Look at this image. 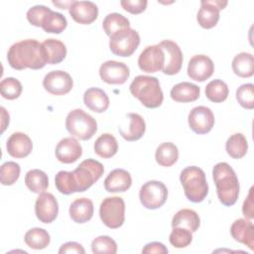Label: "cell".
<instances>
[{
	"mask_svg": "<svg viewBox=\"0 0 254 254\" xmlns=\"http://www.w3.org/2000/svg\"><path fill=\"white\" fill-rule=\"evenodd\" d=\"M103 165L93 159L82 161L71 172L60 171L55 178L58 190L64 194L82 192L88 190L103 175Z\"/></svg>",
	"mask_w": 254,
	"mask_h": 254,
	"instance_id": "6da1fadb",
	"label": "cell"
},
{
	"mask_svg": "<svg viewBox=\"0 0 254 254\" xmlns=\"http://www.w3.org/2000/svg\"><path fill=\"white\" fill-rule=\"evenodd\" d=\"M7 61L10 66L17 70L25 68L40 69L48 64L43 44L34 39H27L13 44L7 53Z\"/></svg>",
	"mask_w": 254,
	"mask_h": 254,
	"instance_id": "7a4b0ae2",
	"label": "cell"
},
{
	"mask_svg": "<svg viewBox=\"0 0 254 254\" xmlns=\"http://www.w3.org/2000/svg\"><path fill=\"white\" fill-rule=\"evenodd\" d=\"M212 178L219 201L225 206L233 205L239 195V182L234 170L225 162L217 163L212 169Z\"/></svg>",
	"mask_w": 254,
	"mask_h": 254,
	"instance_id": "3957f363",
	"label": "cell"
},
{
	"mask_svg": "<svg viewBox=\"0 0 254 254\" xmlns=\"http://www.w3.org/2000/svg\"><path fill=\"white\" fill-rule=\"evenodd\" d=\"M129 89L131 94L147 108H157L163 103L164 94L159 79L155 76L138 75L131 82Z\"/></svg>",
	"mask_w": 254,
	"mask_h": 254,
	"instance_id": "277c9868",
	"label": "cell"
},
{
	"mask_svg": "<svg viewBox=\"0 0 254 254\" xmlns=\"http://www.w3.org/2000/svg\"><path fill=\"white\" fill-rule=\"evenodd\" d=\"M185 195L192 202H201L208 193V185L204 172L195 166L185 168L180 175Z\"/></svg>",
	"mask_w": 254,
	"mask_h": 254,
	"instance_id": "5b68a950",
	"label": "cell"
},
{
	"mask_svg": "<svg viewBox=\"0 0 254 254\" xmlns=\"http://www.w3.org/2000/svg\"><path fill=\"white\" fill-rule=\"evenodd\" d=\"M65 128L74 138L89 140L97 131L95 119L82 109L71 110L65 118Z\"/></svg>",
	"mask_w": 254,
	"mask_h": 254,
	"instance_id": "8992f818",
	"label": "cell"
},
{
	"mask_svg": "<svg viewBox=\"0 0 254 254\" xmlns=\"http://www.w3.org/2000/svg\"><path fill=\"white\" fill-rule=\"evenodd\" d=\"M101 221L109 228L116 229L122 226L125 220V202L120 196L105 197L99 207Z\"/></svg>",
	"mask_w": 254,
	"mask_h": 254,
	"instance_id": "52a82bcc",
	"label": "cell"
},
{
	"mask_svg": "<svg viewBox=\"0 0 254 254\" xmlns=\"http://www.w3.org/2000/svg\"><path fill=\"white\" fill-rule=\"evenodd\" d=\"M140 44L138 32L132 28L121 30L110 37V51L119 57H130L137 50Z\"/></svg>",
	"mask_w": 254,
	"mask_h": 254,
	"instance_id": "ba28073f",
	"label": "cell"
},
{
	"mask_svg": "<svg viewBox=\"0 0 254 254\" xmlns=\"http://www.w3.org/2000/svg\"><path fill=\"white\" fill-rule=\"evenodd\" d=\"M139 197L144 207L157 209L166 202L168 198V189L162 182L149 181L141 187Z\"/></svg>",
	"mask_w": 254,
	"mask_h": 254,
	"instance_id": "9c48e42d",
	"label": "cell"
},
{
	"mask_svg": "<svg viewBox=\"0 0 254 254\" xmlns=\"http://www.w3.org/2000/svg\"><path fill=\"white\" fill-rule=\"evenodd\" d=\"M43 86L51 94L64 95L71 90L73 80L66 71L53 70L45 75Z\"/></svg>",
	"mask_w": 254,
	"mask_h": 254,
	"instance_id": "30bf717a",
	"label": "cell"
},
{
	"mask_svg": "<svg viewBox=\"0 0 254 254\" xmlns=\"http://www.w3.org/2000/svg\"><path fill=\"white\" fill-rule=\"evenodd\" d=\"M227 1L221 0H203L200 2V8L196 15V20L203 29L213 28L219 20V11L224 9Z\"/></svg>",
	"mask_w": 254,
	"mask_h": 254,
	"instance_id": "8fae6325",
	"label": "cell"
},
{
	"mask_svg": "<svg viewBox=\"0 0 254 254\" xmlns=\"http://www.w3.org/2000/svg\"><path fill=\"white\" fill-rule=\"evenodd\" d=\"M165 55V64L162 71L168 75L177 74L183 64V53L177 43L164 40L158 44Z\"/></svg>",
	"mask_w": 254,
	"mask_h": 254,
	"instance_id": "7c38bea8",
	"label": "cell"
},
{
	"mask_svg": "<svg viewBox=\"0 0 254 254\" xmlns=\"http://www.w3.org/2000/svg\"><path fill=\"white\" fill-rule=\"evenodd\" d=\"M165 55L159 45L146 47L138 58V65L145 72H157L163 69Z\"/></svg>",
	"mask_w": 254,
	"mask_h": 254,
	"instance_id": "4fadbf2b",
	"label": "cell"
},
{
	"mask_svg": "<svg viewBox=\"0 0 254 254\" xmlns=\"http://www.w3.org/2000/svg\"><path fill=\"white\" fill-rule=\"evenodd\" d=\"M99 75L108 84H123L129 78L130 70L124 63L107 61L100 65Z\"/></svg>",
	"mask_w": 254,
	"mask_h": 254,
	"instance_id": "5bb4252c",
	"label": "cell"
},
{
	"mask_svg": "<svg viewBox=\"0 0 254 254\" xmlns=\"http://www.w3.org/2000/svg\"><path fill=\"white\" fill-rule=\"evenodd\" d=\"M188 121L194 133L206 134L214 125V115L208 107L196 106L190 111Z\"/></svg>",
	"mask_w": 254,
	"mask_h": 254,
	"instance_id": "9a60e30c",
	"label": "cell"
},
{
	"mask_svg": "<svg viewBox=\"0 0 254 254\" xmlns=\"http://www.w3.org/2000/svg\"><path fill=\"white\" fill-rule=\"evenodd\" d=\"M35 213L43 223L53 222L59 213L57 198L50 192H42L35 202Z\"/></svg>",
	"mask_w": 254,
	"mask_h": 254,
	"instance_id": "2e32d148",
	"label": "cell"
},
{
	"mask_svg": "<svg viewBox=\"0 0 254 254\" xmlns=\"http://www.w3.org/2000/svg\"><path fill=\"white\" fill-rule=\"evenodd\" d=\"M213 71L214 64L205 55H195L189 62L188 75L193 80L204 81L212 75Z\"/></svg>",
	"mask_w": 254,
	"mask_h": 254,
	"instance_id": "e0dca14e",
	"label": "cell"
},
{
	"mask_svg": "<svg viewBox=\"0 0 254 254\" xmlns=\"http://www.w3.org/2000/svg\"><path fill=\"white\" fill-rule=\"evenodd\" d=\"M55 153L61 163L71 164L81 157L82 148L75 138L66 137L58 143Z\"/></svg>",
	"mask_w": 254,
	"mask_h": 254,
	"instance_id": "ac0fdd59",
	"label": "cell"
},
{
	"mask_svg": "<svg viewBox=\"0 0 254 254\" xmlns=\"http://www.w3.org/2000/svg\"><path fill=\"white\" fill-rule=\"evenodd\" d=\"M68 12L76 23L82 25L91 24L98 16V8L91 1H73Z\"/></svg>",
	"mask_w": 254,
	"mask_h": 254,
	"instance_id": "d6986e66",
	"label": "cell"
},
{
	"mask_svg": "<svg viewBox=\"0 0 254 254\" xmlns=\"http://www.w3.org/2000/svg\"><path fill=\"white\" fill-rule=\"evenodd\" d=\"M6 149L11 157L22 159L30 155L33 149V143L27 134L23 132H15L8 138Z\"/></svg>",
	"mask_w": 254,
	"mask_h": 254,
	"instance_id": "ffe728a7",
	"label": "cell"
},
{
	"mask_svg": "<svg viewBox=\"0 0 254 254\" xmlns=\"http://www.w3.org/2000/svg\"><path fill=\"white\" fill-rule=\"evenodd\" d=\"M230 234L235 241L246 245L249 249H254V225L251 221L239 218L230 227Z\"/></svg>",
	"mask_w": 254,
	"mask_h": 254,
	"instance_id": "44dd1931",
	"label": "cell"
},
{
	"mask_svg": "<svg viewBox=\"0 0 254 254\" xmlns=\"http://www.w3.org/2000/svg\"><path fill=\"white\" fill-rule=\"evenodd\" d=\"M126 118L128 126L121 125L119 127L120 135L127 141H137L142 138L146 131V123L143 117L138 113H128Z\"/></svg>",
	"mask_w": 254,
	"mask_h": 254,
	"instance_id": "7402d4cb",
	"label": "cell"
},
{
	"mask_svg": "<svg viewBox=\"0 0 254 254\" xmlns=\"http://www.w3.org/2000/svg\"><path fill=\"white\" fill-rule=\"evenodd\" d=\"M132 185L131 175L123 169L111 171L104 180V189L108 192H124Z\"/></svg>",
	"mask_w": 254,
	"mask_h": 254,
	"instance_id": "603a6c76",
	"label": "cell"
},
{
	"mask_svg": "<svg viewBox=\"0 0 254 254\" xmlns=\"http://www.w3.org/2000/svg\"><path fill=\"white\" fill-rule=\"evenodd\" d=\"M83 102L87 108L96 113H102L109 107V97L105 91L97 87H90L83 94Z\"/></svg>",
	"mask_w": 254,
	"mask_h": 254,
	"instance_id": "cb8c5ba5",
	"label": "cell"
},
{
	"mask_svg": "<svg viewBox=\"0 0 254 254\" xmlns=\"http://www.w3.org/2000/svg\"><path fill=\"white\" fill-rule=\"evenodd\" d=\"M68 212L75 223L87 222L93 215V203L87 197L76 198L71 202Z\"/></svg>",
	"mask_w": 254,
	"mask_h": 254,
	"instance_id": "d4e9b609",
	"label": "cell"
},
{
	"mask_svg": "<svg viewBox=\"0 0 254 254\" xmlns=\"http://www.w3.org/2000/svg\"><path fill=\"white\" fill-rule=\"evenodd\" d=\"M170 94L172 99L177 102H192L199 97L200 89L196 84L183 81L174 85Z\"/></svg>",
	"mask_w": 254,
	"mask_h": 254,
	"instance_id": "484cf974",
	"label": "cell"
},
{
	"mask_svg": "<svg viewBox=\"0 0 254 254\" xmlns=\"http://www.w3.org/2000/svg\"><path fill=\"white\" fill-rule=\"evenodd\" d=\"M200 224L198 214L190 208L180 209L172 219V227H183L195 232Z\"/></svg>",
	"mask_w": 254,
	"mask_h": 254,
	"instance_id": "4316f807",
	"label": "cell"
},
{
	"mask_svg": "<svg viewBox=\"0 0 254 254\" xmlns=\"http://www.w3.org/2000/svg\"><path fill=\"white\" fill-rule=\"evenodd\" d=\"M93 148L96 155L103 159H108L117 153L118 143L112 134L104 133L95 140Z\"/></svg>",
	"mask_w": 254,
	"mask_h": 254,
	"instance_id": "83f0119b",
	"label": "cell"
},
{
	"mask_svg": "<svg viewBox=\"0 0 254 254\" xmlns=\"http://www.w3.org/2000/svg\"><path fill=\"white\" fill-rule=\"evenodd\" d=\"M232 70L240 77H250L254 73V58L249 53H240L232 61Z\"/></svg>",
	"mask_w": 254,
	"mask_h": 254,
	"instance_id": "f1b7e54d",
	"label": "cell"
},
{
	"mask_svg": "<svg viewBox=\"0 0 254 254\" xmlns=\"http://www.w3.org/2000/svg\"><path fill=\"white\" fill-rule=\"evenodd\" d=\"M25 185L34 193H42L49 187V179L45 172L39 169H33L25 175Z\"/></svg>",
	"mask_w": 254,
	"mask_h": 254,
	"instance_id": "f546056e",
	"label": "cell"
},
{
	"mask_svg": "<svg viewBox=\"0 0 254 254\" xmlns=\"http://www.w3.org/2000/svg\"><path fill=\"white\" fill-rule=\"evenodd\" d=\"M66 25L67 21L63 14L50 9L42 20L41 28H43L46 33L61 34L66 28Z\"/></svg>",
	"mask_w": 254,
	"mask_h": 254,
	"instance_id": "4dcf8cb0",
	"label": "cell"
},
{
	"mask_svg": "<svg viewBox=\"0 0 254 254\" xmlns=\"http://www.w3.org/2000/svg\"><path fill=\"white\" fill-rule=\"evenodd\" d=\"M179 158L178 147L172 142H165L159 145L155 153L156 162L162 167L173 166Z\"/></svg>",
	"mask_w": 254,
	"mask_h": 254,
	"instance_id": "1f68e13d",
	"label": "cell"
},
{
	"mask_svg": "<svg viewBox=\"0 0 254 254\" xmlns=\"http://www.w3.org/2000/svg\"><path fill=\"white\" fill-rule=\"evenodd\" d=\"M42 44L46 50L48 64H57L64 60L66 48L63 42L57 39H47Z\"/></svg>",
	"mask_w": 254,
	"mask_h": 254,
	"instance_id": "d6a6232c",
	"label": "cell"
},
{
	"mask_svg": "<svg viewBox=\"0 0 254 254\" xmlns=\"http://www.w3.org/2000/svg\"><path fill=\"white\" fill-rule=\"evenodd\" d=\"M24 240L30 248L35 250H41L45 249L50 244L51 237L48 231L44 228L34 227L26 232Z\"/></svg>",
	"mask_w": 254,
	"mask_h": 254,
	"instance_id": "836d02e7",
	"label": "cell"
},
{
	"mask_svg": "<svg viewBox=\"0 0 254 254\" xmlns=\"http://www.w3.org/2000/svg\"><path fill=\"white\" fill-rule=\"evenodd\" d=\"M227 154L233 159L243 158L248 150V143L242 133H234L231 135L225 144Z\"/></svg>",
	"mask_w": 254,
	"mask_h": 254,
	"instance_id": "e575fe53",
	"label": "cell"
},
{
	"mask_svg": "<svg viewBox=\"0 0 254 254\" xmlns=\"http://www.w3.org/2000/svg\"><path fill=\"white\" fill-rule=\"evenodd\" d=\"M102 27L106 35L111 37L121 30L130 28V22L126 17L119 13H110L104 18Z\"/></svg>",
	"mask_w": 254,
	"mask_h": 254,
	"instance_id": "d590c367",
	"label": "cell"
},
{
	"mask_svg": "<svg viewBox=\"0 0 254 254\" xmlns=\"http://www.w3.org/2000/svg\"><path fill=\"white\" fill-rule=\"evenodd\" d=\"M229 93L227 84L221 79H213L205 86V95L208 100L219 103L224 101Z\"/></svg>",
	"mask_w": 254,
	"mask_h": 254,
	"instance_id": "8d00e7d4",
	"label": "cell"
},
{
	"mask_svg": "<svg viewBox=\"0 0 254 254\" xmlns=\"http://www.w3.org/2000/svg\"><path fill=\"white\" fill-rule=\"evenodd\" d=\"M20 166L16 162L8 161L1 166L0 181L3 186L14 185L20 177Z\"/></svg>",
	"mask_w": 254,
	"mask_h": 254,
	"instance_id": "74e56055",
	"label": "cell"
},
{
	"mask_svg": "<svg viewBox=\"0 0 254 254\" xmlns=\"http://www.w3.org/2000/svg\"><path fill=\"white\" fill-rule=\"evenodd\" d=\"M22 84L15 77H6L0 82L1 95L9 100L18 98L22 93Z\"/></svg>",
	"mask_w": 254,
	"mask_h": 254,
	"instance_id": "f35d334b",
	"label": "cell"
},
{
	"mask_svg": "<svg viewBox=\"0 0 254 254\" xmlns=\"http://www.w3.org/2000/svg\"><path fill=\"white\" fill-rule=\"evenodd\" d=\"M170 243L176 248H185L189 246L192 240L191 231L183 227H173L169 237Z\"/></svg>",
	"mask_w": 254,
	"mask_h": 254,
	"instance_id": "ab89813d",
	"label": "cell"
},
{
	"mask_svg": "<svg viewBox=\"0 0 254 254\" xmlns=\"http://www.w3.org/2000/svg\"><path fill=\"white\" fill-rule=\"evenodd\" d=\"M91 250L95 254H99V253L115 254L117 252V244L111 237L106 235H101L92 240Z\"/></svg>",
	"mask_w": 254,
	"mask_h": 254,
	"instance_id": "60d3db41",
	"label": "cell"
},
{
	"mask_svg": "<svg viewBox=\"0 0 254 254\" xmlns=\"http://www.w3.org/2000/svg\"><path fill=\"white\" fill-rule=\"evenodd\" d=\"M236 99L238 103L246 108H254V85L252 83H245L240 85L236 90Z\"/></svg>",
	"mask_w": 254,
	"mask_h": 254,
	"instance_id": "b9f144b4",
	"label": "cell"
},
{
	"mask_svg": "<svg viewBox=\"0 0 254 254\" xmlns=\"http://www.w3.org/2000/svg\"><path fill=\"white\" fill-rule=\"evenodd\" d=\"M50 10L49 7L44 5H36L30 8L27 12V20L29 23L36 27H41V22L46 13Z\"/></svg>",
	"mask_w": 254,
	"mask_h": 254,
	"instance_id": "7bdbcfd3",
	"label": "cell"
},
{
	"mask_svg": "<svg viewBox=\"0 0 254 254\" xmlns=\"http://www.w3.org/2000/svg\"><path fill=\"white\" fill-rule=\"evenodd\" d=\"M148 2L146 0H122L120 1V5L122 8L134 15L140 14L144 12L147 8Z\"/></svg>",
	"mask_w": 254,
	"mask_h": 254,
	"instance_id": "ee69618b",
	"label": "cell"
},
{
	"mask_svg": "<svg viewBox=\"0 0 254 254\" xmlns=\"http://www.w3.org/2000/svg\"><path fill=\"white\" fill-rule=\"evenodd\" d=\"M59 253L63 254V253H77V254H84L85 250L82 247L81 244L77 243V242H73V241H69L66 242L64 244H63L61 246V248L59 249Z\"/></svg>",
	"mask_w": 254,
	"mask_h": 254,
	"instance_id": "f6af8a7d",
	"label": "cell"
},
{
	"mask_svg": "<svg viewBox=\"0 0 254 254\" xmlns=\"http://www.w3.org/2000/svg\"><path fill=\"white\" fill-rule=\"evenodd\" d=\"M242 212L243 215L247 219H252L254 217V209H253V188L249 190V193L246 197V199L243 202L242 206Z\"/></svg>",
	"mask_w": 254,
	"mask_h": 254,
	"instance_id": "bcb514c9",
	"label": "cell"
},
{
	"mask_svg": "<svg viewBox=\"0 0 254 254\" xmlns=\"http://www.w3.org/2000/svg\"><path fill=\"white\" fill-rule=\"evenodd\" d=\"M142 253H144V254H152V253L166 254V253H168V249L161 242H151L144 246V248L142 249Z\"/></svg>",
	"mask_w": 254,
	"mask_h": 254,
	"instance_id": "7dc6e473",
	"label": "cell"
},
{
	"mask_svg": "<svg viewBox=\"0 0 254 254\" xmlns=\"http://www.w3.org/2000/svg\"><path fill=\"white\" fill-rule=\"evenodd\" d=\"M0 110H1V118H2L1 133H3L4 130L6 129V126L9 124V114L6 112V109L4 107H1Z\"/></svg>",
	"mask_w": 254,
	"mask_h": 254,
	"instance_id": "c3c4849f",
	"label": "cell"
},
{
	"mask_svg": "<svg viewBox=\"0 0 254 254\" xmlns=\"http://www.w3.org/2000/svg\"><path fill=\"white\" fill-rule=\"evenodd\" d=\"M72 2H73V1H69V2H64V3H62V2H56V1H54V2H53V4H54V5H56V6H59L61 9H66V8H68V9H69V7L71 6Z\"/></svg>",
	"mask_w": 254,
	"mask_h": 254,
	"instance_id": "681fc988",
	"label": "cell"
}]
</instances>
